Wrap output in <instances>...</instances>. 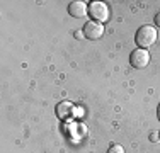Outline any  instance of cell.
<instances>
[{
    "label": "cell",
    "mask_w": 160,
    "mask_h": 153,
    "mask_svg": "<svg viewBox=\"0 0 160 153\" xmlns=\"http://www.w3.org/2000/svg\"><path fill=\"white\" fill-rule=\"evenodd\" d=\"M135 41L142 49H148L150 46L155 44V41H157V29H155L153 26H142V27L136 31Z\"/></svg>",
    "instance_id": "obj_1"
},
{
    "label": "cell",
    "mask_w": 160,
    "mask_h": 153,
    "mask_svg": "<svg viewBox=\"0 0 160 153\" xmlns=\"http://www.w3.org/2000/svg\"><path fill=\"white\" fill-rule=\"evenodd\" d=\"M89 14H90V17H92V21L102 24V22H106L109 19V7H108V3L96 0V2H90Z\"/></svg>",
    "instance_id": "obj_2"
},
{
    "label": "cell",
    "mask_w": 160,
    "mask_h": 153,
    "mask_svg": "<svg viewBox=\"0 0 160 153\" xmlns=\"http://www.w3.org/2000/svg\"><path fill=\"white\" fill-rule=\"evenodd\" d=\"M129 63H131L133 68H138V70H142L145 68L148 63H150V55H148L147 49H135V51L131 53V56H129Z\"/></svg>",
    "instance_id": "obj_3"
},
{
    "label": "cell",
    "mask_w": 160,
    "mask_h": 153,
    "mask_svg": "<svg viewBox=\"0 0 160 153\" xmlns=\"http://www.w3.org/2000/svg\"><path fill=\"white\" fill-rule=\"evenodd\" d=\"M102 34H104V26L101 22H96V21H89L85 26H83V36L87 39H101Z\"/></svg>",
    "instance_id": "obj_4"
},
{
    "label": "cell",
    "mask_w": 160,
    "mask_h": 153,
    "mask_svg": "<svg viewBox=\"0 0 160 153\" xmlns=\"http://www.w3.org/2000/svg\"><path fill=\"white\" fill-rule=\"evenodd\" d=\"M87 12H89V7L83 2H70V5H68V14L72 17H77V19L85 17Z\"/></svg>",
    "instance_id": "obj_5"
},
{
    "label": "cell",
    "mask_w": 160,
    "mask_h": 153,
    "mask_svg": "<svg viewBox=\"0 0 160 153\" xmlns=\"http://www.w3.org/2000/svg\"><path fill=\"white\" fill-rule=\"evenodd\" d=\"M56 116L60 117V119H70L72 116H73V106L70 104V102H60L58 106H56Z\"/></svg>",
    "instance_id": "obj_6"
},
{
    "label": "cell",
    "mask_w": 160,
    "mask_h": 153,
    "mask_svg": "<svg viewBox=\"0 0 160 153\" xmlns=\"http://www.w3.org/2000/svg\"><path fill=\"white\" fill-rule=\"evenodd\" d=\"M108 153H124V148L121 146V145H111Z\"/></svg>",
    "instance_id": "obj_7"
},
{
    "label": "cell",
    "mask_w": 160,
    "mask_h": 153,
    "mask_svg": "<svg viewBox=\"0 0 160 153\" xmlns=\"http://www.w3.org/2000/svg\"><path fill=\"white\" fill-rule=\"evenodd\" d=\"M150 141H153V143H155V141H158V133H150Z\"/></svg>",
    "instance_id": "obj_8"
},
{
    "label": "cell",
    "mask_w": 160,
    "mask_h": 153,
    "mask_svg": "<svg viewBox=\"0 0 160 153\" xmlns=\"http://www.w3.org/2000/svg\"><path fill=\"white\" fill-rule=\"evenodd\" d=\"M155 24H157V27H160V12L155 15Z\"/></svg>",
    "instance_id": "obj_9"
},
{
    "label": "cell",
    "mask_w": 160,
    "mask_h": 153,
    "mask_svg": "<svg viewBox=\"0 0 160 153\" xmlns=\"http://www.w3.org/2000/svg\"><path fill=\"white\" fill-rule=\"evenodd\" d=\"M157 116H158V121H160V106H158V112H157Z\"/></svg>",
    "instance_id": "obj_10"
},
{
    "label": "cell",
    "mask_w": 160,
    "mask_h": 153,
    "mask_svg": "<svg viewBox=\"0 0 160 153\" xmlns=\"http://www.w3.org/2000/svg\"><path fill=\"white\" fill-rule=\"evenodd\" d=\"M158 140H160V133H158Z\"/></svg>",
    "instance_id": "obj_11"
}]
</instances>
